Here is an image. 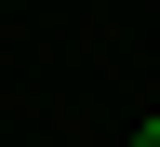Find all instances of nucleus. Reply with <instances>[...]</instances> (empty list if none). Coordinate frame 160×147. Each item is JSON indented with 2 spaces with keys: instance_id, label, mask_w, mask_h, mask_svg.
<instances>
[{
  "instance_id": "f257e3e1",
  "label": "nucleus",
  "mask_w": 160,
  "mask_h": 147,
  "mask_svg": "<svg viewBox=\"0 0 160 147\" xmlns=\"http://www.w3.org/2000/svg\"><path fill=\"white\" fill-rule=\"evenodd\" d=\"M133 147H160V120H147V134H133Z\"/></svg>"
}]
</instances>
